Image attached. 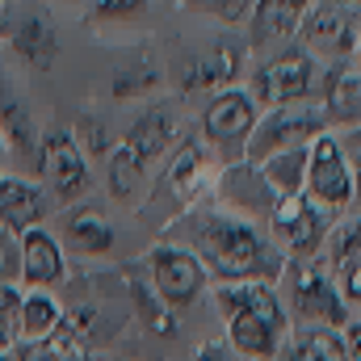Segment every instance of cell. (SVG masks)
<instances>
[{
	"instance_id": "obj_1",
	"label": "cell",
	"mask_w": 361,
	"mask_h": 361,
	"mask_svg": "<svg viewBox=\"0 0 361 361\" xmlns=\"http://www.w3.org/2000/svg\"><path fill=\"white\" fill-rule=\"evenodd\" d=\"M160 240L189 248L210 273V286H240V281L277 286L286 273V252L269 231L240 214H227L214 202H193L160 231Z\"/></svg>"
},
{
	"instance_id": "obj_2",
	"label": "cell",
	"mask_w": 361,
	"mask_h": 361,
	"mask_svg": "<svg viewBox=\"0 0 361 361\" xmlns=\"http://www.w3.org/2000/svg\"><path fill=\"white\" fill-rule=\"evenodd\" d=\"M214 302L223 311V341L240 361H273L290 341V311L265 281L214 286Z\"/></svg>"
},
{
	"instance_id": "obj_3",
	"label": "cell",
	"mask_w": 361,
	"mask_h": 361,
	"mask_svg": "<svg viewBox=\"0 0 361 361\" xmlns=\"http://www.w3.org/2000/svg\"><path fill=\"white\" fill-rule=\"evenodd\" d=\"M206 169H210V147H206L202 135L189 126L185 139L173 147V156L164 160L160 180L147 185L143 202L135 206L139 223H143V227H156V235H160L177 214H185L193 202H202V193H206Z\"/></svg>"
},
{
	"instance_id": "obj_4",
	"label": "cell",
	"mask_w": 361,
	"mask_h": 361,
	"mask_svg": "<svg viewBox=\"0 0 361 361\" xmlns=\"http://www.w3.org/2000/svg\"><path fill=\"white\" fill-rule=\"evenodd\" d=\"M319 76H324V63H319L307 47L286 42L277 55H269L265 63H257V72L248 76L244 89L252 92V101H257L261 109H273V105H302V101H315Z\"/></svg>"
},
{
	"instance_id": "obj_5",
	"label": "cell",
	"mask_w": 361,
	"mask_h": 361,
	"mask_svg": "<svg viewBox=\"0 0 361 361\" xmlns=\"http://www.w3.org/2000/svg\"><path fill=\"white\" fill-rule=\"evenodd\" d=\"M257 118H261V105L252 101V92L244 85H231V89H219L206 97L197 135H202V143L210 147V156L219 164H240L244 147L257 130Z\"/></svg>"
},
{
	"instance_id": "obj_6",
	"label": "cell",
	"mask_w": 361,
	"mask_h": 361,
	"mask_svg": "<svg viewBox=\"0 0 361 361\" xmlns=\"http://www.w3.org/2000/svg\"><path fill=\"white\" fill-rule=\"evenodd\" d=\"M281 281L290 286V307L286 311H294V319L302 328H336L341 332L353 319L336 277L328 273L324 261H286Z\"/></svg>"
},
{
	"instance_id": "obj_7",
	"label": "cell",
	"mask_w": 361,
	"mask_h": 361,
	"mask_svg": "<svg viewBox=\"0 0 361 361\" xmlns=\"http://www.w3.org/2000/svg\"><path fill=\"white\" fill-rule=\"evenodd\" d=\"M319 135H328V122H324V109L315 101H302V105H273L261 109L257 118V130L244 147V160L248 164H265L277 152H290V147H311Z\"/></svg>"
},
{
	"instance_id": "obj_8",
	"label": "cell",
	"mask_w": 361,
	"mask_h": 361,
	"mask_svg": "<svg viewBox=\"0 0 361 361\" xmlns=\"http://www.w3.org/2000/svg\"><path fill=\"white\" fill-rule=\"evenodd\" d=\"M34 173L42 180V189L51 193L55 206H76L85 202L92 189V169L89 156L80 152V143L72 139V130H47L38 135V164Z\"/></svg>"
},
{
	"instance_id": "obj_9",
	"label": "cell",
	"mask_w": 361,
	"mask_h": 361,
	"mask_svg": "<svg viewBox=\"0 0 361 361\" xmlns=\"http://www.w3.org/2000/svg\"><path fill=\"white\" fill-rule=\"evenodd\" d=\"M143 269H147L156 294L169 302L173 315H177V311H189V307L210 290V273L202 269V261H197L189 248L169 244V240H156V248L147 252Z\"/></svg>"
},
{
	"instance_id": "obj_10",
	"label": "cell",
	"mask_w": 361,
	"mask_h": 361,
	"mask_svg": "<svg viewBox=\"0 0 361 361\" xmlns=\"http://www.w3.org/2000/svg\"><path fill=\"white\" fill-rule=\"evenodd\" d=\"M357 13L353 4H336V0H315L302 21H298V47H307L319 63H349L357 51Z\"/></svg>"
},
{
	"instance_id": "obj_11",
	"label": "cell",
	"mask_w": 361,
	"mask_h": 361,
	"mask_svg": "<svg viewBox=\"0 0 361 361\" xmlns=\"http://www.w3.org/2000/svg\"><path fill=\"white\" fill-rule=\"evenodd\" d=\"M328 231H332V214L324 206H315L307 193L281 202L269 219V235L286 252V261H319Z\"/></svg>"
},
{
	"instance_id": "obj_12",
	"label": "cell",
	"mask_w": 361,
	"mask_h": 361,
	"mask_svg": "<svg viewBox=\"0 0 361 361\" xmlns=\"http://www.w3.org/2000/svg\"><path fill=\"white\" fill-rule=\"evenodd\" d=\"M315 206H324L328 214H341L353 206V164L345 152L341 135H319L311 143V160H307V189H302Z\"/></svg>"
},
{
	"instance_id": "obj_13",
	"label": "cell",
	"mask_w": 361,
	"mask_h": 361,
	"mask_svg": "<svg viewBox=\"0 0 361 361\" xmlns=\"http://www.w3.org/2000/svg\"><path fill=\"white\" fill-rule=\"evenodd\" d=\"M244 59H248V47H244V42H235V38H214V42L189 51L177 63V89L185 92V97L231 89V85L244 76Z\"/></svg>"
},
{
	"instance_id": "obj_14",
	"label": "cell",
	"mask_w": 361,
	"mask_h": 361,
	"mask_svg": "<svg viewBox=\"0 0 361 361\" xmlns=\"http://www.w3.org/2000/svg\"><path fill=\"white\" fill-rule=\"evenodd\" d=\"M180 139H185L180 97H156V101H147V105H143V114L126 126V135H122L118 143H122V147H130L147 169H156L160 160H169V156H173V147H177Z\"/></svg>"
},
{
	"instance_id": "obj_15",
	"label": "cell",
	"mask_w": 361,
	"mask_h": 361,
	"mask_svg": "<svg viewBox=\"0 0 361 361\" xmlns=\"http://www.w3.org/2000/svg\"><path fill=\"white\" fill-rule=\"evenodd\" d=\"M210 197H214V206H223L227 214H240L248 223H257V219L269 223L273 210L281 206V197L273 193V185L265 180V173L257 164H248V160L223 164L214 185H210Z\"/></svg>"
},
{
	"instance_id": "obj_16",
	"label": "cell",
	"mask_w": 361,
	"mask_h": 361,
	"mask_svg": "<svg viewBox=\"0 0 361 361\" xmlns=\"http://www.w3.org/2000/svg\"><path fill=\"white\" fill-rule=\"evenodd\" d=\"M315 105L324 109L328 130H361V72L353 63H324Z\"/></svg>"
},
{
	"instance_id": "obj_17",
	"label": "cell",
	"mask_w": 361,
	"mask_h": 361,
	"mask_svg": "<svg viewBox=\"0 0 361 361\" xmlns=\"http://www.w3.org/2000/svg\"><path fill=\"white\" fill-rule=\"evenodd\" d=\"M68 281V252L55 231L30 227L21 231V290H55Z\"/></svg>"
},
{
	"instance_id": "obj_18",
	"label": "cell",
	"mask_w": 361,
	"mask_h": 361,
	"mask_svg": "<svg viewBox=\"0 0 361 361\" xmlns=\"http://www.w3.org/2000/svg\"><path fill=\"white\" fill-rule=\"evenodd\" d=\"M59 244H63V252H72L80 261H101V257H109L118 248V231L97 206L76 202V206H63Z\"/></svg>"
},
{
	"instance_id": "obj_19",
	"label": "cell",
	"mask_w": 361,
	"mask_h": 361,
	"mask_svg": "<svg viewBox=\"0 0 361 361\" xmlns=\"http://www.w3.org/2000/svg\"><path fill=\"white\" fill-rule=\"evenodd\" d=\"M51 214V193L38 180L21 177V173H4L0 177V227L21 235L30 227H42Z\"/></svg>"
},
{
	"instance_id": "obj_20",
	"label": "cell",
	"mask_w": 361,
	"mask_h": 361,
	"mask_svg": "<svg viewBox=\"0 0 361 361\" xmlns=\"http://www.w3.org/2000/svg\"><path fill=\"white\" fill-rule=\"evenodd\" d=\"M8 47H13V55H17L21 63H30L34 72H47V68L55 63V55H59V34H55V21H51L42 8L25 13V17L8 30Z\"/></svg>"
},
{
	"instance_id": "obj_21",
	"label": "cell",
	"mask_w": 361,
	"mask_h": 361,
	"mask_svg": "<svg viewBox=\"0 0 361 361\" xmlns=\"http://www.w3.org/2000/svg\"><path fill=\"white\" fill-rule=\"evenodd\" d=\"M298 13L286 4V0H257L252 13H248V51H273L281 42H294L298 38Z\"/></svg>"
},
{
	"instance_id": "obj_22",
	"label": "cell",
	"mask_w": 361,
	"mask_h": 361,
	"mask_svg": "<svg viewBox=\"0 0 361 361\" xmlns=\"http://www.w3.org/2000/svg\"><path fill=\"white\" fill-rule=\"evenodd\" d=\"M0 135L8 143V156L17 152L21 160L38 164V126L30 118V105L21 92H13L4 80H0Z\"/></svg>"
},
{
	"instance_id": "obj_23",
	"label": "cell",
	"mask_w": 361,
	"mask_h": 361,
	"mask_svg": "<svg viewBox=\"0 0 361 361\" xmlns=\"http://www.w3.org/2000/svg\"><path fill=\"white\" fill-rule=\"evenodd\" d=\"M68 319V307L55 290H25L21 294V345H47Z\"/></svg>"
},
{
	"instance_id": "obj_24",
	"label": "cell",
	"mask_w": 361,
	"mask_h": 361,
	"mask_svg": "<svg viewBox=\"0 0 361 361\" xmlns=\"http://www.w3.org/2000/svg\"><path fill=\"white\" fill-rule=\"evenodd\" d=\"M147 164L130 152V147H114L109 156H105V189H109V197L118 202V206H139L143 202V193H147Z\"/></svg>"
},
{
	"instance_id": "obj_25",
	"label": "cell",
	"mask_w": 361,
	"mask_h": 361,
	"mask_svg": "<svg viewBox=\"0 0 361 361\" xmlns=\"http://www.w3.org/2000/svg\"><path fill=\"white\" fill-rule=\"evenodd\" d=\"M126 294H130V315H139V324L156 336H173L177 332V315L169 311V302L156 294L152 277L139 269H126Z\"/></svg>"
},
{
	"instance_id": "obj_26",
	"label": "cell",
	"mask_w": 361,
	"mask_h": 361,
	"mask_svg": "<svg viewBox=\"0 0 361 361\" xmlns=\"http://www.w3.org/2000/svg\"><path fill=\"white\" fill-rule=\"evenodd\" d=\"M160 85H164L160 63L147 59V55H130V59H122V63L114 68V76H109V97H114V101H139V97H156Z\"/></svg>"
},
{
	"instance_id": "obj_27",
	"label": "cell",
	"mask_w": 361,
	"mask_h": 361,
	"mask_svg": "<svg viewBox=\"0 0 361 361\" xmlns=\"http://www.w3.org/2000/svg\"><path fill=\"white\" fill-rule=\"evenodd\" d=\"M307 160H311V147H290V152H277L269 156L265 164H257L265 180L273 185V193L281 197V202H290V197H298L302 189H307Z\"/></svg>"
},
{
	"instance_id": "obj_28",
	"label": "cell",
	"mask_w": 361,
	"mask_h": 361,
	"mask_svg": "<svg viewBox=\"0 0 361 361\" xmlns=\"http://www.w3.org/2000/svg\"><path fill=\"white\" fill-rule=\"evenodd\" d=\"M273 361H345L336 328H298Z\"/></svg>"
},
{
	"instance_id": "obj_29",
	"label": "cell",
	"mask_w": 361,
	"mask_h": 361,
	"mask_svg": "<svg viewBox=\"0 0 361 361\" xmlns=\"http://www.w3.org/2000/svg\"><path fill=\"white\" fill-rule=\"evenodd\" d=\"M328 273H341L349 269L353 261H361V214L357 219H345V223H336L332 231H328V240H324V257H319Z\"/></svg>"
},
{
	"instance_id": "obj_30",
	"label": "cell",
	"mask_w": 361,
	"mask_h": 361,
	"mask_svg": "<svg viewBox=\"0 0 361 361\" xmlns=\"http://www.w3.org/2000/svg\"><path fill=\"white\" fill-rule=\"evenodd\" d=\"M72 139L80 143V152H85L89 160H105V156L118 147V139L109 135V126L101 122V114H89V109H85L80 122L72 126Z\"/></svg>"
},
{
	"instance_id": "obj_31",
	"label": "cell",
	"mask_w": 361,
	"mask_h": 361,
	"mask_svg": "<svg viewBox=\"0 0 361 361\" xmlns=\"http://www.w3.org/2000/svg\"><path fill=\"white\" fill-rule=\"evenodd\" d=\"M147 8V0H89L92 21H135Z\"/></svg>"
},
{
	"instance_id": "obj_32",
	"label": "cell",
	"mask_w": 361,
	"mask_h": 361,
	"mask_svg": "<svg viewBox=\"0 0 361 361\" xmlns=\"http://www.w3.org/2000/svg\"><path fill=\"white\" fill-rule=\"evenodd\" d=\"M0 281L21 286V235L0 227Z\"/></svg>"
},
{
	"instance_id": "obj_33",
	"label": "cell",
	"mask_w": 361,
	"mask_h": 361,
	"mask_svg": "<svg viewBox=\"0 0 361 361\" xmlns=\"http://www.w3.org/2000/svg\"><path fill=\"white\" fill-rule=\"evenodd\" d=\"M252 4L257 0H197V8H206L214 21H223V25H244L248 21V13H252Z\"/></svg>"
},
{
	"instance_id": "obj_34",
	"label": "cell",
	"mask_w": 361,
	"mask_h": 361,
	"mask_svg": "<svg viewBox=\"0 0 361 361\" xmlns=\"http://www.w3.org/2000/svg\"><path fill=\"white\" fill-rule=\"evenodd\" d=\"M332 277H336V286H341V294H345L349 311H361V261H353L349 269L332 273Z\"/></svg>"
},
{
	"instance_id": "obj_35",
	"label": "cell",
	"mask_w": 361,
	"mask_h": 361,
	"mask_svg": "<svg viewBox=\"0 0 361 361\" xmlns=\"http://www.w3.org/2000/svg\"><path fill=\"white\" fill-rule=\"evenodd\" d=\"M341 349H345V361H361V315H353L341 328Z\"/></svg>"
},
{
	"instance_id": "obj_36",
	"label": "cell",
	"mask_w": 361,
	"mask_h": 361,
	"mask_svg": "<svg viewBox=\"0 0 361 361\" xmlns=\"http://www.w3.org/2000/svg\"><path fill=\"white\" fill-rule=\"evenodd\" d=\"M21 294H25L21 286H4V281H0V319H8V315L21 311Z\"/></svg>"
},
{
	"instance_id": "obj_37",
	"label": "cell",
	"mask_w": 361,
	"mask_h": 361,
	"mask_svg": "<svg viewBox=\"0 0 361 361\" xmlns=\"http://www.w3.org/2000/svg\"><path fill=\"white\" fill-rule=\"evenodd\" d=\"M197 361H240V357L227 349V341H214V345H202L197 349Z\"/></svg>"
},
{
	"instance_id": "obj_38",
	"label": "cell",
	"mask_w": 361,
	"mask_h": 361,
	"mask_svg": "<svg viewBox=\"0 0 361 361\" xmlns=\"http://www.w3.org/2000/svg\"><path fill=\"white\" fill-rule=\"evenodd\" d=\"M345 152H349V164H353V206H361V147L345 143Z\"/></svg>"
},
{
	"instance_id": "obj_39",
	"label": "cell",
	"mask_w": 361,
	"mask_h": 361,
	"mask_svg": "<svg viewBox=\"0 0 361 361\" xmlns=\"http://www.w3.org/2000/svg\"><path fill=\"white\" fill-rule=\"evenodd\" d=\"M286 4H290V8H294V13H298V17H302V13H307V8H311V4H315V0H286Z\"/></svg>"
},
{
	"instance_id": "obj_40",
	"label": "cell",
	"mask_w": 361,
	"mask_h": 361,
	"mask_svg": "<svg viewBox=\"0 0 361 361\" xmlns=\"http://www.w3.org/2000/svg\"><path fill=\"white\" fill-rule=\"evenodd\" d=\"M4 164H8V143H4V135H0V177H4Z\"/></svg>"
},
{
	"instance_id": "obj_41",
	"label": "cell",
	"mask_w": 361,
	"mask_h": 361,
	"mask_svg": "<svg viewBox=\"0 0 361 361\" xmlns=\"http://www.w3.org/2000/svg\"><path fill=\"white\" fill-rule=\"evenodd\" d=\"M353 68L361 72V38H357V51H353Z\"/></svg>"
},
{
	"instance_id": "obj_42",
	"label": "cell",
	"mask_w": 361,
	"mask_h": 361,
	"mask_svg": "<svg viewBox=\"0 0 361 361\" xmlns=\"http://www.w3.org/2000/svg\"><path fill=\"white\" fill-rule=\"evenodd\" d=\"M76 361H97V357H92V353H80V357H76Z\"/></svg>"
},
{
	"instance_id": "obj_43",
	"label": "cell",
	"mask_w": 361,
	"mask_h": 361,
	"mask_svg": "<svg viewBox=\"0 0 361 361\" xmlns=\"http://www.w3.org/2000/svg\"><path fill=\"white\" fill-rule=\"evenodd\" d=\"M336 4H357V0H336Z\"/></svg>"
},
{
	"instance_id": "obj_44",
	"label": "cell",
	"mask_w": 361,
	"mask_h": 361,
	"mask_svg": "<svg viewBox=\"0 0 361 361\" xmlns=\"http://www.w3.org/2000/svg\"><path fill=\"white\" fill-rule=\"evenodd\" d=\"M180 4H197V0H180Z\"/></svg>"
},
{
	"instance_id": "obj_45",
	"label": "cell",
	"mask_w": 361,
	"mask_h": 361,
	"mask_svg": "<svg viewBox=\"0 0 361 361\" xmlns=\"http://www.w3.org/2000/svg\"><path fill=\"white\" fill-rule=\"evenodd\" d=\"M114 361H130V357H114Z\"/></svg>"
}]
</instances>
